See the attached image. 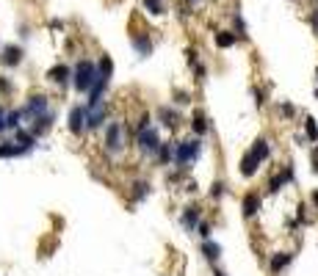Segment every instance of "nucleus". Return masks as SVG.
Wrapping results in <instances>:
<instances>
[{"mask_svg": "<svg viewBox=\"0 0 318 276\" xmlns=\"http://www.w3.org/2000/svg\"><path fill=\"white\" fill-rule=\"evenodd\" d=\"M97 75H100V77H106V80H111V75H113V64H111V58H108V55H103V58H100V64H97Z\"/></svg>", "mask_w": 318, "mask_h": 276, "instance_id": "17", "label": "nucleus"}, {"mask_svg": "<svg viewBox=\"0 0 318 276\" xmlns=\"http://www.w3.org/2000/svg\"><path fill=\"white\" fill-rule=\"evenodd\" d=\"M133 47L139 50V55H149L152 53V41L147 34H133Z\"/></svg>", "mask_w": 318, "mask_h": 276, "instance_id": "9", "label": "nucleus"}, {"mask_svg": "<svg viewBox=\"0 0 318 276\" xmlns=\"http://www.w3.org/2000/svg\"><path fill=\"white\" fill-rule=\"evenodd\" d=\"M257 163H263V160L269 158V141H263V138H257L254 141V146H252V152H249Z\"/></svg>", "mask_w": 318, "mask_h": 276, "instance_id": "11", "label": "nucleus"}, {"mask_svg": "<svg viewBox=\"0 0 318 276\" xmlns=\"http://www.w3.org/2000/svg\"><path fill=\"white\" fill-rule=\"evenodd\" d=\"M293 260V254H274V260H271V274H280L283 268H288V262Z\"/></svg>", "mask_w": 318, "mask_h": 276, "instance_id": "16", "label": "nucleus"}, {"mask_svg": "<svg viewBox=\"0 0 318 276\" xmlns=\"http://www.w3.org/2000/svg\"><path fill=\"white\" fill-rule=\"evenodd\" d=\"M199 232H202V238H208V235H211V227H208V224H202V227H199Z\"/></svg>", "mask_w": 318, "mask_h": 276, "instance_id": "30", "label": "nucleus"}, {"mask_svg": "<svg viewBox=\"0 0 318 276\" xmlns=\"http://www.w3.org/2000/svg\"><path fill=\"white\" fill-rule=\"evenodd\" d=\"M127 141V127L122 122H111L106 127V149L108 152H122Z\"/></svg>", "mask_w": 318, "mask_h": 276, "instance_id": "2", "label": "nucleus"}, {"mask_svg": "<svg viewBox=\"0 0 318 276\" xmlns=\"http://www.w3.org/2000/svg\"><path fill=\"white\" fill-rule=\"evenodd\" d=\"M257 210H260V199H257V193H247V196H244V215L252 218Z\"/></svg>", "mask_w": 318, "mask_h": 276, "instance_id": "10", "label": "nucleus"}, {"mask_svg": "<svg viewBox=\"0 0 318 276\" xmlns=\"http://www.w3.org/2000/svg\"><path fill=\"white\" fill-rule=\"evenodd\" d=\"M254 172H257V160L247 152L244 160H241V174H244V177H254Z\"/></svg>", "mask_w": 318, "mask_h": 276, "instance_id": "15", "label": "nucleus"}, {"mask_svg": "<svg viewBox=\"0 0 318 276\" xmlns=\"http://www.w3.org/2000/svg\"><path fill=\"white\" fill-rule=\"evenodd\" d=\"M42 113H47V97H44V94L31 97V100H28V105L22 108V116H31V119L42 116Z\"/></svg>", "mask_w": 318, "mask_h": 276, "instance_id": "5", "label": "nucleus"}, {"mask_svg": "<svg viewBox=\"0 0 318 276\" xmlns=\"http://www.w3.org/2000/svg\"><path fill=\"white\" fill-rule=\"evenodd\" d=\"M213 276H224V274H219V271H216V274H213Z\"/></svg>", "mask_w": 318, "mask_h": 276, "instance_id": "31", "label": "nucleus"}, {"mask_svg": "<svg viewBox=\"0 0 318 276\" xmlns=\"http://www.w3.org/2000/svg\"><path fill=\"white\" fill-rule=\"evenodd\" d=\"M199 155V141L197 138H188V141H180L175 146V163L180 169H188V163H194Z\"/></svg>", "mask_w": 318, "mask_h": 276, "instance_id": "1", "label": "nucleus"}, {"mask_svg": "<svg viewBox=\"0 0 318 276\" xmlns=\"http://www.w3.org/2000/svg\"><path fill=\"white\" fill-rule=\"evenodd\" d=\"M221 191H224L221 182H213V185H211V196H221Z\"/></svg>", "mask_w": 318, "mask_h": 276, "instance_id": "29", "label": "nucleus"}, {"mask_svg": "<svg viewBox=\"0 0 318 276\" xmlns=\"http://www.w3.org/2000/svg\"><path fill=\"white\" fill-rule=\"evenodd\" d=\"M106 116H108V110H106V105H103V103L92 105V108H89V113H86V127H89V130H97V127H103Z\"/></svg>", "mask_w": 318, "mask_h": 276, "instance_id": "6", "label": "nucleus"}, {"mask_svg": "<svg viewBox=\"0 0 318 276\" xmlns=\"http://www.w3.org/2000/svg\"><path fill=\"white\" fill-rule=\"evenodd\" d=\"M290 179H293V172H290V166H285V169H283V174H277V177L274 179H271V191H280V188H283L285 185V182H290Z\"/></svg>", "mask_w": 318, "mask_h": 276, "instance_id": "13", "label": "nucleus"}, {"mask_svg": "<svg viewBox=\"0 0 318 276\" xmlns=\"http://www.w3.org/2000/svg\"><path fill=\"white\" fill-rule=\"evenodd\" d=\"M280 113H283V116H293V105H288V103H280Z\"/></svg>", "mask_w": 318, "mask_h": 276, "instance_id": "28", "label": "nucleus"}, {"mask_svg": "<svg viewBox=\"0 0 318 276\" xmlns=\"http://www.w3.org/2000/svg\"><path fill=\"white\" fill-rule=\"evenodd\" d=\"M194 133H199V136H202V133H208V122H205V116H202V110H197V113H194Z\"/></svg>", "mask_w": 318, "mask_h": 276, "instance_id": "21", "label": "nucleus"}, {"mask_svg": "<svg viewBox=\"0 0 318 276\" xmlns=\"http://www.w3.org/2000/svg\"><path fill=\"white\" fill-rule=\"evenodd\" d=\"M219 251H221V248L216 246V243H205V257H208V260H216Z\"/></svg>", "mask_w": 318, "mask_h": 276, "instance_id": "27", "label": "nucleus"}, {"mask_svg": "<svg viewBox=\"0 0 318 276\" xmlns=\"http://www.w3.org/2000/svg\"><path fill=\"white\" fill-rule=\"evenodd\" d=\"M158 158H161V163H169V160H175V146L161 144V146H158Z\"/></svg>", "mask_w": 318, "mask_h": 276, "instance_id": "20", "label": "nucleus"}, {"mask_svg": "<svg viewBox=\"0 0 318 276\" xmlns=\"http://www.w3.org/2000/svg\"><path fill=\"white\" fill-rule=\"evenodd\" d=\"M144 6L149 8V14H155V17H158V14H163V3H161V0H144Z\"/></svg>", "mask_w": 318, "mask_h": 276, "instance_id": "26", "label": "nucleus"}, {"mask_svg": "<svg viewBox=\"0 0 318 276\" xmlns=\"http://www.w3.org/2000/svg\"><path fill=\"white\" fill-rule=\"evenodd\" d=\"M197 224H199V207H188V210L183 213V227L191 232Z\"/></svg>", "mask_w": 318, "mask_h": 276, "instance_id": "14", "label": "nucleus"}, {"mask_svg": "<svg viewBox=\"0 0 318 276\" xmlns=\"http://www.w3.org/2000/svg\"><path fill=\"white\" fill-rule=\"evenodd\" d=\"M235 44V34H230V31H219L216 34V47L227 50V47H233Z\"/></svg>", "mask_w": 318, "mask_h": 276, "instance_id": "18", "label": "nucleus"}, {"mask_svg": "<svg viewBox=\"0 0 318 276\" xmlns=\"http://www.w3.org/2000/svg\"><path fill=\"white\" fill-rule=\"evenodd\" d=\"M67 77H70V67H64V64H58V67L50 69V80L58 83V86H64L67 83Z\"/></svg>", "mask_w": 318, "mask_h": 276, "instance_id": "12", "label": "nucleus"}, {"mask_svg": "<svg viewBox=\"0 0 318 276\" xmlns=\"http://www.w3.org/2000/svg\"><path fill=\"white\" fill-rule=\"evenodd\" d=\"M161 116H163V124H166V127H175V124H177V113H175V110L163 108V110H161Z\"/></svg>", "mask_w": 318, "mask_h": 276, "instance_id": "24", "label": "nucleus"}, {"mask_svg": "<svg viewBox=\"0 0 318 276\" xmlns=\"http://www.w3.org/2000/svg\"><path fill=\"white\" fill-rule=\"evenodd\" d=\"M191 3H199V0H191Z\"/></svg>", "mask_w": 318, "mask_h": 276, "instance_id": "32", "label": "nucleus"}, {"mask_svg": "<svg viewBox=\"0 0 318 276\" xmlns=\"http://www.w3.org/2000/svg\"><path fill=\"white\" fill-rule=\"evenodd\" d=\"M20 116H22V110H11V113H6V130H17V127H20Z\"/></svg>", "mask_w": 318, "mask_h": 276, "instance_id": "22", "label": "nucleus"}, {"mask_svg": "<svg viewBox=\"0 0 318 276\" xmlns=\"http://www.w3.org/2000/svg\"><path fill=\"white\" fill-rule=\"evenodd\" d=\"M158 146H161V138H158V133L152 130V127L139 130V149H141L144 155H155Z\"/></svg>", "mask_w": 318, "mask_h": 276, "instance_id": "4", "label": "nucleus"}, {"mask_svg": "<svg viewBox=\"0 0 318 276\" xmlns=\"http://www.w3.org/2000/svg\"><path fill=\"white\" fill-rule=\"evenodd\" d=\"M70 130H72V136H80V133L86 130V108L75 105V108L70 110Z\"/></svg>", "mask_w": 318, "mask_h": 276, "instance_id": "7", "label": "nucleus"}, {"mask_svg": "<svg viewBox=\"0 0 318 276\" xmlns=\"http://www.w3.org/2000/svg\"><path fill=\"white\" fill-rule=\"evenodd\" d=\"M75 89L78 91H89L92 89V83H94V77H97V67H94L92 61H78V67H75Z\"/></svg>", "mask_w": 318, "mask_h": 276, "instance_id": "3", "label": "nucleus"}, {"mask_svg": "<svg viewBox=\"0 0 318 276\" xmlns=\"http://www.w3.org/2000/svg\"><path fill=\"white\" fill-rule=\"evenodd\" d=\"M20 61H22V47L8 44V47L3 50V64H6V67H17Z\"/></svg>", "mask_w": 318, "mask_h": 276, "instance_id": "8", "label": "nucleus"}, {"mask_svg": "<svg viewBox=\"0 0 318 276\" xmlns=\"http://www.w3.org/2000/svg\"><path fill=\"white\" fill-rule=\"evenodd\" d=\"M149 193V182H136V193H133V199L139 202V199H144Z\"/></svg>", "mask_w": 318, "mask_h": 276, "instance_id": "25", "label": "nucleus"}, {"mask_svg": "<svg viewBox=\"0 0 318 276\" xmlns=\"http://www.w3.org/2000/svg\"><path fill=\"white\" fill-rule=\"evenodd\" d=\"M304 130H307V138H310V141H318V124H316V119H307V122H304Z\"/></svg>", "mask_w": 318, "mask_h": 276, "instance_id": "23", "label": "nucleus"}, {"mask_svg": "<svg viewBox=\"0 0 318 276\" xmlns=\"http://www.w3.org/2000/svg\"><path fill=\"white\" fill-rule=\"evenodd\" d=\"M25 146H14V144H3L0 146V158H14V155H25Z\"/></svg>", "mask_w": 318, "mask_h": 276, "instance_id": "19", "label": "nucleus"}]
</instances>
